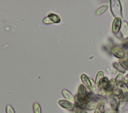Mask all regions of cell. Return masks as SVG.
Segmentation results:
<instances>
[{
  "mask_svg": "<svg viewBox=\"0 0 128 113\" xmlns=\"http://www.w3.org/2000/svg\"><path fill=\"white\" fill-rule=\"evenodd\" d=\"M90 83H91V90H92V91L94 93H97L98 92V89L96 87V85L95 83V82L94 81V80H92V79L91 78H89Z\"/></svg>",
  "mask_w": 128,
  "mask_h": 113,
  "instance_id": "cell-22",
  "label": "cell"
},
{
  "mask_svg": "<svg viewBox=\"0 0 128 113\" xmlns=\"http://www.w3.org/2000/svg\"><path fill=\"white\" fill-rule=\"evenodd\" d=\"M60 21V17L58 15L50 13L43 19V23L44 24L58 23Z\"/></svg>",
  "mask_w": 128,
  "mask_h": 113,
  "instance_id": "cell-2",
  "label": "cell"
},
{
  "mask_svg": "<svg viewBox=\"0 0 128 113\" xmlns=\"http://www.w3.org/2000/svg\"><path fill=\"white\" fill-rule=\"evenodd\" d=\"M126 113H128V111H126Z\"/></svg>",
  "mask_w": 128,
  "mask_h": 113,
  "instance_id": "cell-32",
  "label": "cell"
},
{
  "mask_svg": "<svg viewBox=\"0 0 128 113\" xmlns=\"http://www.w3.org/2000/svg\"><path fill=\"white\" fill-rule=\"evenodd\" d=\"M80 78L84 86L86 87L88 89L91 90V83L90 78L86 74H84L81 75Z\"/></svg>",
  "mask_w": 128,
  "mask_h": 113,
  "instance_id": "cell-9",
  "label": "cell"
},
{
  "mask_svg": "<svg viewBox=\"0 0 128 113\" xmlns=\"http://www.w3.org/2000/svg\"><path fill=\"white\" fill-rule=\"evenodd\" d=\"M86 87L84 84H80L78 88V94L76 95L74 101L76 103H81L84 96L86 95ZM82 104V103H81Z\"/></svg>",
  "mask_w": 128,
  "mask_h": 113,
  "instance_id": "cell-1",
  "label": "cell"
},
{
  "mask_svg": "<svg viewBox=\"0 0 128 113\" xmlns=\"http://www.w3.org/2000/svg\"><path fill=\"white\" fill-rule=\"evenodd\" d=\"M122 79H123V75L122 74H118L115 79V83L116 84V85L118 86L120 83L122 82Z\"/></svg>",
  "mask_w": 128,
  "mask_h": 113,
  "instance_id": "cell-23",
  "label": "cell"
},
{
  "mask_svg": "<svg viewBox=\"0 0 128 113\" xmlns=\"http://www.w3.org/2000/svg\"><path fill=\"white\" fill-rule=\"evenodd\" d=\"M110 10L113 15L116 16L117 14L122 15V6L119 0H116V2H114V0H110Z\"/></svg>",
  "mask_w": 128,
  "mask_h": 113,
  "instance_id": "cell-3",
  "label": "cell"
},
{
  "mask_svg": "<svg viewBox=\"0 0 128 113\" xmlns=\"http://www.w3.org/2000/svg\"><path fill=\"white\" fill-rule=\"evenodd\" d=\"M115 80L113 79L108 81V84L105 87L104 91L106 93H111L114 91L115 85Z\"/></svg>",
  "mask_w": 128,
  "mask_h": 113,
  "instance_id": "cell-7",
  "label": "cell"
},
{
  "mask_svg": "<svg viewBox=\"0 0 128 113\" xmlns=\"http://www.w3.org/2000/svg\"><path fill=\"white\" fill-rule=\"evenodd\" d=\"M122 31L125 37H126L128 36V24L126 22L124 21L122 23Z\"/></svg>",
  "mask_w": 128,
  "mask_h": 113,
  "instance_id": "cell-16",
  "label": "cell"
},
{
  "mask_svg": "<svg viewBox=\"0 0 128 113\" xmlns=\"http://www.w3.org/2000/svg\"><path fill=\"white\" fill-rule=\"evenodd\" d=\"M76 113H80V109H77V110L76 111Z\"/></svg>",
  "mask_w": 128,
  "mask_h": 113,
  "instance_id": "cell-30",
  "label": "cell"
},
{
  "mask_svg": "<svg viewBox=\"0 0 128 113\" xmlns=\"http://www.w3.org/2000/svg\"><path fill=\"white\" fill-rule=\"evenodd\" d=\"M112 94L114 97L120 99L123 94V92L120 89H116L114 90L112 92Z\"/></svg>",
  "mask_w": 128,
  "mask_h": 113,
  "instance_id": "cell-18",
  "label": "cell"
},
{
  "mask_svg": "<svg viewBox=\"0 0 128 113\" xmlns=\"http://www.w3.org/2000/svg\"><path fill=\"white\" fill-rule=\"evenodd\" d=\"M58 103L60 106L66 109H70L73 107V104L66 100H60Z\"/></svg>",
  "mask_w": 128,
  "mask_h": 113,
  "instance_id": "cell-10",
  "label": "cell"
},
{
  "mask_svg": "<svg viewBox=\"0 0 128 113\" xmlns=\"http://www.w3.org/2000/svg\"><path fill=\"white\" fill-rule=\"evenodd\" d=\"M123 82L124 83V84H125L126 85H128V74L124 77V81Z\"/></svg>",
  "mask_w": 128,
  "mask_h": 113,
  "instance_id": "cell-27",
  "label": "cell"
},
{
  "mask_svg": "<svg viewBox=\"0 0 128 113\" xmlns=\"http://www.w3.org/2000/svg\"><path fill=\"white\" fill-rule=\"evenodd\" d=\"M94 113H100V111H98V110H96H96L94 111Z\"/></svg>",
  "mask_w": 128,
  "mask_h": 113,
  "instance_id": "cell-31",
  "label": "cell"
},
{
  "mask_svg": "<svg viewBox=\"0 0 128 113\" xmlns=\"http://www.w3.org/2000/svg\"><path fill=\"white\" fill-rule=\"evenodd\" d=\"M104 102H100L97 104V107L96 110L100 111V113H103L104 111Z\"/></svg>",
  "mask_w": 128,
  "mask_h": 113,
  "instance_id": "cell-21",
  "label": "cell"
},
{
  "mask_svg": "<svg viewBox=\"0 0 128 113\" xmlns=\"http://www.w3.org/2000/svg\"><path fill=\"white\" fill-rule=\"evenodd\" d=\"M103 78H104V73L102 71H99L96 75V80H95V83L97 86L99 85L100 80Z\"/></svg>",
  "mask_w": 128,
  "mask_h": 113,
  "instance_id": "cell-15",
  "label": "cell"
},
{
  "mask_svg": "<svg viewBox=\"0 0 128 113\" xmlns=\"http://www.w3.org/2000/svg\"><path fill=\"white\" fill-rule=\"evenodd\" d=\"M34 113H41V108L40 105L38 103H34L33 104Z\"/></svg>",
  "mask_w": 128,
  "mask_h": 113,
  "instance_id": "cell-20",
  "label": "cell"
},
{
  "mask_svg": "<svg viewBox=\"0 0 128 113\" xmlns=\"http://www.w3.org/2000/svg\"><path fill=\"white\" fill-rule=\"evenodd\" d=\"M103 113H116V111H114V110H105Z\"/></svg>",
  "mask_w": 128,
  "mask_h": 113,
  "instance_id": "cell-28",
  "label": "cell"
},
{
  "mask_svg": "<svg viewBox=\"0 0 128 113\" xmlns=\"http://www.w3.org/2000/svg\"><path fill=\"white\" fill-rule=\"evenodd\" d=\"M94 96V94L92 92H89V93H87L86 95L84 98L81 103L83 105L88 104V103H90V101L93 99Z\"/></svg>",
  "mask_w": 128,
  "mask_h": 113,
  "instance_id": "cell-11",
  "label": "cell"
},
{
  "mask_svg": "<svg viewBox=\"0 0 128 113\" xmlns=\"http://www.w3.org/2000/svg\"><path fill=\"white\" fill-rule=\"evenodd\" d=\"M112 52L116 57L120 58V59L124 58L126 55L124 51L122 48L118 46L113 47L112 49Z\"/></svg>",
  "mask_w": 128,
  "mask_h": 113,
  "instance_id": "cell-4",
  "label": "cell"
},
{
  "mask_svg": "<svg viewBox=\"0 0 128 113\" xmlns=\"http://www.w3.org/2000/svg\"><path fill=\"white\" fill-rule=\"evenodd\" d=\"M113 66L114 68H116V70L119 71L120 72L124 73L126 72V70L118 63L114 62L113 63Z\"/></svg>",
  "mask_w": 128,
  "mask_h": 113,
  "instance_id": "cell-19",
  "label": "cell"
},
{
  "mask_svg": "<svg viewBox=\"0 0 128 113\" xmlns=\"http://www.w3.org/2000/svg\"><path fill=\"white\" fill-rule=\"evenodd\" d=\"M121 19L118 17H116L114 20L112 24V31L114 34H116L118 32L121 26Z\"/></svg>",
  "mask_w": 128,
  "mask_h": 113,
  "instance_id": "cell-5",
  "label": "cell"
},
{
  "mask_svg": "<svg viewBox=\"0 0 128 113\" xmlns=\"http://www.w3.org/2000/svg\"><path fill=\"white\" fill-rule=\"evenodd\" d=\"M108 79L106 77H104L100 80V84H99V85L98 86L100 91V92L101 94H102V95L106 94V92H104V89L105 87H106V85L108 84Z\"/></svg>",
  "mask_w": 128,
  "mask_h": 113,
  "instance_id": "cell-6",
  "label": "cell"
},
{
  "mask_svg": "<svg viewBox=\"0 0 128 113\" xmlns=\"http://www.w3.org/2000/svg\"><path fill=\"white\" fill-rule=\"evenodd\" d=\"M6 113H15L13 108L10 105H7L6 109Z\"/></svg>",
  "mask_w": 128,
  "mask_h": 113,
  "instance_id": "cell-25",
  "label": "cell"
},
{
  "mask_svg": "<svg viewBox=\"0 0 128 113\" xmlns=\"http://www.w3.org/2000/svg\"><path fill=\"white\" fill-rule=\"evenodd\" d=\"M110 106L112 110L116 111L118 109V104L117 101L114 97H112L110 98Z\"/></svg>",
  "mask_w": 128,
  "mask_h": 113,
  "instance_id": "cell-12",
  "label": "cell"
},
{
  "mask_svg": "<svg viewBox=\"0 0 128 113\" xmlns=\"http://www.w3.org/2000/svg\"><path fill=\"white\" fill-rule=\"evenodd\" d=\"M97 104L94 102H90L86 105L83 106L82 109H86L88 110H93L96 109Z\"/></svg>",
  "mask_w": 128,
  "mask_h": 113,
  "instance_id": "cell-13",
  "label": "cell"
},
{
  "mask_svg": "<svg viewBox=\"0 0 128 113\" xmlns=\"http://www.w3.org/2000/svg\"><path fill=\"white\" fill-rule=\"evenodd\" d=\"M122 46L124 49H127L128 48V38H126L124 39L122 42Z\"/></svg>",
  "mask_w": 128,
  "mask_h": 113,
  "instance_id": "cell-26",
  "label": "cell"
},
{
  "mask_svg": "<svg viewBox=\"0 0 128 113\" xmlns=\"http://www.w3.org/2000/svg\"><path fill=\"white\" fill-rule=\"evenodd\" d=\"M62 94L63 96L70 102L74 104V98L72 94L67 90L63 89L62 90Z\"/></svg>",
  "mask_w": 128,
  "mask_h": 113,
  "instance_id": "cell-8",
  "label": "cell"
},
{
  "mask_svg": "<svg viewBox=\"0 0 128 113\" xmlns=\"http://www.w3.org/2000/svg\"><path fill=\"white\" fill-rule=\"evenodd\" d=\"M119 63L125 70H128V59L126 58L120 59H119Z\"/></svg>",
  "mask_w": 128,
  "mask_h": 113,
  "instance_id": "cell-17",
  "label": "cell"
},
{
  "mask_svg": "<svg viewBox=\"0 0 128 113\" xmlns=\"http://www.w3.org/2000/svg\"><path fill=\"white\" fill-rule=\"evenodd\" d=\"M108 6L106 4L102 5L100 6L96 10V14L98 15L102 14L103 13H104L106 10V9H108Z\"/></svg>",
  "mask_w": 128,
  "mask_h": 113,
  "instance_id": "cell-14",
  "label": "cell"
},
{
  "mask_svg": "<svg viewBox=\"0 0 128 113\" xmlns=\"http://www.w3.org/2000/svg\"><path fill=\"white\" fill-rule=\"evenodd\" d=\"M104 98L103 96H102L100 95H96V96H94L93 100L94 102H98V103L100 102H102L104 100Z\"/></svg>",
  "mask_w": 128,
  "mask_h": 113,
  "instance_id": "cell-24",
  "label": "cell"
},
{
  "mask_svg": "<svg viewBox=\"0 0 128 113\" xmlns=\"http://www.w3.org/2000/svg\"><path fill=\"white\" fill-rule=\"evenodd\" d=\"M80 113H88L86 111L83 110H80Z\"/></svg>",
  "mask_w": 128,
  "mask_h": 113,
  "instance_id": "cell-29",
  "label": "cell"
}]
</instances>
